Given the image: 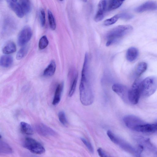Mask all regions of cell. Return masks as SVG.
<instances>
[{
	"label": "cell",
	"mask_w": 157,
	"mask_h": 157,
	"mask_svg": "<svg viewBox=\"0 0 157 157\" xmlns=\"http://www.w3.org/2000/svg\"><path fill=\"white\" fill-rule=\"evenodd\" d=\"M13 61V57L8 55L2 56L0 58V64L3 67L7 68L12 64Z\"/></svg>",
	"instance_id": "obj_18"
},
{
	"label": "cell",
	"mask_w": 157,
	"mask_h": 157,
	"mask_svg": "<svg viewBox=\"0 0 157 157\" xmlns=\"http://www.w3.org/2000/svg\"><path fill=\"white\" fill-rule=\"evenodd\" d=\"M97 152L99 155L101 157H108L109 156L106 152L101 148L97 149Z\"/></svg>",
	"instance_id": "obj_33"
},
{
	"label": "cell",
	"mask_w": 157,
	"mask_h": 157,
	"mask_svg": "<svg viewBox=\"0 0 157 157\" xmlns=\"http://www.w3.org/2000/svg\"><path fill=\"white\" fill-rule=\"evenodd\" d=\"M106 6V0H100L98 4V11L94 18L96 22H99L103 19Z\"/></svg>",
	"instance_id": "obj_12"
},
{
	"label": "cell",
	"mask_w": 157,
	"mask_h": 157,
	"mask_svg": "<svg viewBox=\"0 0 157 157\" xmlns=\"http://www.w3.org/2000/svg\"><path fill=\"white\" fill-rule=\"evenodd\" d=\"M11 147L6 142L0 139V154H9L13 152Z\"/></svg>",
	"instance_id": "obj_19"
},
{
	"label": "cell",
	"mask_w": 157,
	"mask_h": 157,
	"mask_svg": "<svg viewBox=\"0 0 157 157\" xmlns=\"http://www.w3.org/2000/svg\"><path fill=\"white\" fill-rule=\"evenodd\" d=\"M60 0V1H63V0Z\"/></svg>",
	"instance_id": "obj_37"
},
{
	"label": "cell",
	"mask_w": 157,
	"mask_h": 157,
	"mask_svg": "<svg viewBox=\"0 0 157 157\" xmlns=\"http://www.w3.org/2000/svg\"><path fill=\"white\" fill-rule=\"evenodd\" d=\"M48 40L46 36H42L40 39L39 42V48L40 50L45 48L48 44Z\"/></svg>",
	"instance_id": "obj_28"
},
{
	"label": "cell",
	"mask_w": 157,
	"mask_h": 157,
	"mask_svg": "<svg viewBox=\"0 0 157 157\" xmlns=\"http://www.w3.org/2000/svg\"><path fill=\"white\" fill-rule=\"evenodd\" d=\"M123 121L125 125L129 128L134 130L138 126L145 122L140 118L134 115H128L125 116Z\"/></svg>",
	"instance_id": "obj_7"
},
{
	"label": "cell",
	"mask_w": 157,
	"mask_h": 157,
	"mask_svg": "<svg viewBox=\"0 0 157 157\" xmlns=\"http://www.w3.org/2000/svg\"><path fill=\"white\" fill-rule=\"evenodd\" d=\"M157 9V3L154 1H149L146 2L136 8V11L138 13Z\"/></svg>",
	"instance_id": "obj_13"
},
{
	"label": "cell",
	"mask_w": 157,
	"mask_h": 157,
	"mask_svg": "<svg viewBox=\"0 0 157 157\" xmlns=\"http://www.w3.org/2000/svg\"><path fill=\"white\" fill-rule=\"evenodd\" d=\"M112 89L124 101L126 102L128 101V90L126 86L121 84L116 83L112 86Z\"/></svg>",
	"instance_id": "obj_10"
},
{
	"label": "cell",
	"mask_w": 157,
	"mask_h": 157,
	"mask_svg": "<svg viewBox=\"0 0 157 157\" xmlns=\"http://www.w3.org/2000/svg\"><path fill=\"white\" fill-rule=\"evenodd\" d=\"M23 146L32 153L40 155L45 152L44 146L36 140L30 137L25 139L23 143Z\"/></svg>",
	"instance_id": "obj_5"
},
{
	"label": "cell",
	"mask_w": 157,
	"mask_h": 157,
	"mask_svg": "<svg viewBox=\"0 0 157 157\" xmlns=\"http://www.w3.org/2000/svg\"><path fill=\"white\" fill-rule=\"evenodd\" d=\"M2 52L6 54H9L14 53L16 50L15 44L12 41L7 43L2 49Z\"/></svg>",
	"instance_id": "obj_20"
},
{
	"label": "cell",
	"mask_w": 157,
	"mask_h": 157,
	"mask_svg": "<svg viewBox=\"0 0 157 157\" xmlns=\"http://www.w3.org/2000/svg\"><path fill=\"white\" fill-rule=\"evenodd\" d=\"M78 74H77L75 76L72 82L68 94L70 97L72 96L75 92L78 79Z\"/></svg>",
	"instance_id": "obj_29"
},
{
	"label": "cell",
	"mask_w": 157,
	"mask_h": 157,
	"mask_svg": "<svg viewBox=\"0 0 157 157\" xmlns=\"http://www.w3.org/2000/svg\"><path fill=\"white\" fill-rule=\"evenodd\" d=\"M134 131L140 132L150 133L157 132V123H144L137 127Z\"/></svg>",
	"instance_id": "obj_11"
},
{
	"label": "cell",
	"mask_w": 157,
	"mask_h": 157,
	"mask_svg": "<svg viewBox=\"0 0 157 157\" xmlns=\"http://www.w3.org/2000/svg\"><path fill=\"white\" fill-rule=\"evenodd\" d=\"M28 51V47L27 46H23L17 52L16 58L19 60L23 58L27 54Z\"/></svg>",
	"instance_id": "obj_25"
},
{
	"label": "cell",
	"mask_w": 157,
	"mask_h": 157,
	"mask_svg": "<svg viewBox=\"0 0 157 157\" xmlns=\"http://www.w3.org/2000/svg\"><path fill=\"white\" fill-rule=\"evenodd\" d=\"M40 18L41 25L44 26L45 23V14L44 9H41L40 11Z\"/></svg>",
	"instance_id": "obj_32"
},
{
	"label": "cell",
	"mask_w": 157,
	"mask_h": 157,
	"mask_svg": "<svg viewBox=\"0 0 157 157\" xmlns=\"http://www.w3.org/2000/svg\"><path fill=\"white\" fill-rule=\"evenodd\" d=\"M58 117L61 123L66 126L67 125L68 122L64 112L63 111H60L58 113Z\"/></svg>",
	"instance_id": "obj_30"
},
{
	"label": "cell",
	"mask_w": 157,
	"mask_h": 157,
	"mask_svg": "<svg viewBox=\"0 0 157 157\" xmlns=\"http://www.w3.org/2000/svg\"><path fill=\"white\" fill-rule=\"evenodd\" d=\"M63 87V83L59 84L57 86L52 102L53 105H56L61 100V95Z\"/></svg>",
	"instance_id": "obj_16"
},
{
	"label": "cell",
	"mask_w": 157,
	"mask_h": 157,
	"mask_svg": "<svg viewBox=\"0 0 157 157\" xmlns=\"http://www.w3.org/2000/svg\"><path fill=\"white\" fill-rule=\"evenodd\" d=\"M82 0V1H83V2H87V0Z\"/></svg>",
	"instance_id": "obj_35"
},
{
	"label": "cell",
	"mask_w": 157,
	"mask_h": 157,
	"mask_svg": "<svg viewBox=\"0 0 157 157\" xmlns=\"http://www.w3.org/2000/svg\"><path fill=\"white\" fill-rule=\"evenodd\" d=\"M19 3L21 6L25 14H27L30 11L31 5L29 0H19Z\"/></svg>",
	"instance_id": "obj_23"
},
{
	"label": "cell",
	"mask_w": 157,
	"mask_h": 157,
	"mask_svg": "<svg viewBox=\"0 0 157 157\" xmlns=\"http://www.w3.org/2000/svg\"><path fill=\"white\" fill-rule=\"evenodd\" d=\"M80 139L82 141L88 150L91 153H93L94 152V149L90 142L83 138L82 137Z\"/></svg>",
	"instance_id": "obj_31"
},
{
	"label": "cell",
	"mask_w": 157,
	"mask_h": 157,
	"mask_svg": "<svg viewBox=\"0 0 157 157\" xmlns=\"http://www.w3.org/2000/svg\"><path fill=\"white\" fill-rule=\"evenodd\" d=\"M56 65L55 61H52L44 70L43 75L46 77H51L54 75L56 71Z\"/></svg>",
	"instance_id": "obj_17"
},
{
	"label": "cell",
	"mask_w": 157,
	"mask_h": 157,
	"mask_svg": "<svg viewBox=\"0 0 157 157\" xmlns=\"http://www.w3.org/2000/svg\"><path fill=\"white\" fill-rule=\"evenodd\" d=\"M141 82L138 79H136L133 83L131 88L128 90V101L134 105L138 103L141 95L140 88Z\"/></svg>",
	"instance_id": "obj_6"
},
{
	"label": "cell",
	"mask_w": 157,
	"mask_h": 157,
	"mask_svg": "<svg viewBox=\"0 0 157 157\" xmlns=\"http://www.w3.org/2000/svg\"><path fill=\"white\" fill-rule=\"evenodd\" d=\"M120 18V14H116L111 17L105 20L103 22L105 26H109L115 23L118 19Z\"/></svg>",
	"instance_id": "obj_27"
},
{
	"label": "cell",
	"mask_w": 157,
	"mask_h": 157,
	"mask_svg": "<svg viewBox=\"0 0 157 157\" xmlns=\"http://www.w3.org/2000/svg\"><path fill=\"white\" fill-rule=\"evenodd\" d=\"M89 82L88 74L82 73L79 88L80 99L82 104L85 106L91 105L94 100V95Z\"/></svg>",
	"instance_id": "obj_1"
},
{
	"label": "cell",
	"mask_w": 157,
	"mask_h": 157,
	"mask_svg": "<svg viewBox=\"0 0 157 157\" xmlns=\"http://www.w3.org/2000/svg\"><path fill=\"white\" fill-rule=\"evenodd\" d=\"M32 36V31L30 27L26 26L20 32L18 37V43L19 45H25L30 40Z\"/></svg>",
	"instance_id": "obj_9"
},
{
	"label": "cell",
	"mask_w": 157,
	"mask_h": 157,
	"mask_svg": "<svg viewBox=\"0 0 157 157\" xmlns=\"http://www.w3.org/2000/svg\"><path fill=\"white\" fill-rule=\"evenodd\" d=\"M139 55L138 49L134 47H131L127 50L126 53V58L127 60L130 62L135 61Z\"/></svg>",
	"instance_id": "obj_15"
},
{
	"label": "cell",
	"mask_w": 157,
	"mask_h": 157,
	"mask_svg": "<svg viewBox=\"0 0 157 157\" xmlns=\"http://www.w3.org/2000/svg\"><path fill=\"white\" fill-rule=\"evenodd\" d=\"M120 18L125 19H129L132 18L133 16L127 13H122L120 14Z\"/></svg>",
	"instance_id": "obj_34"
},
{
	"label": "cell",
	"mask_w": 157,
	"mask_h": 157,
	"mask_svg": "<svg viewBox=\"0 0 157 157\" xmlns=\"http://www.w3.org/2000/svg\"><path fill=\"white\" fill-rule=\"evenodd\" d=\"M123 2L122 0H110L109 4L108 9L109 10L116 9L119 7Z\"/></svg>",
	"instance_id": "obj_24"
},
{
	"label": "cell",
	"mask_w": 157,
	"mask_h": 157,
	"mask_svg": "<svg viewBox=\"0 0 157 157\" xmlns=\"http://www.w3.org/2000/svg\"><path fill=\"white\" fill-rule=\"evenodd\" d=\"M34 127L36 132L43 136H54L57 135V133L55 131L43 123L37 124L35 125Z\"/></svg>",
	"instance_id": "obj_8"
},
{
	"label": "cell",
	"mask_w": 157,
	"mask_h": 157,
	"mask_svg": "<svg viewBox=\"0 0 157 157\" xmlns=\"http://www.w3.org/2000/svg\"><path fill=\"white\" fill-rule=\"evenodd\" d=\"M107 134L111 140L118 145L121 148L130 154L136 155V148L115 134L110 130L107 131Z\"/></svg>",
	"instance_id": "obj_4"
},
{
	"label": "cell",
	"mask_w": 157,
	"mask_h": 157,
	"mask_svg": "<svg viewBox=\"0 0 157 157\" xmlns=\"http://www.w3.org/2000/svg\"><path fill=\"white\" fill-rule=\"evenodd\" d=\"M48 17L50 27L52 30H54L56 27V21L52 13L49 10H48Z\"/></svg>",
	"instance_id": "obj_26"
},
{
	"label": "cell",
	"mask_w": 157,
	"mask_h": 157,
	"mask_svg": "<svg viewBox=\"0 0 157 157\" xmlns=\"http://www.w3.org/2000/svg\"><path fill=\"white\" fill-rule=\"evenodd\" d=\"M20 127L22 131L24 133L31 135L33 133V130L31 126L28 123L22 121L20 123Z\"/></svg>",
	"instance_id": "obj_21"
},
{
	"label": "cell",
	"mask_w": 157,
	"mask_h": 157,
	"mask_svg": "<svg viewBox=\"0 0 157 157\" xmlns=\"http://www.w3.org/2000/svg\"><path fill=\"white\" fill-rule=\"evenodd\" d=\"M13 1H14V2H17V0H11Z\"/></svg>",
	"instance_id": "obj_36"
},
{
	"label": "cell",
	"mask_w": 157,
	"mask_h": 157,
	"mask_svg": "<svg viewBox=\"0 0 157 157\" xmlns=\"http://www.w3.org/2000/svg\"><path fill=\"white\" fill-rule=\"evenodd\" d=\"M132 29V26L129 25H120L113 28L106 35V46H109L117 43Z\"/></svg>",
	"instance_id": "obj_2"
},
{
	"label": "cell",
	"mask_w": 157,
	"mask_h": 157,
	"mask_svg": "<svg viewBox=\"0 0 157 157\" xmlns=\"http://www.w3.org/2000/svg\"><path fill=\"white\" fill-rule=\"evenodd\" d=\"M141 95L148 97L152 95L157 90V77L151 76L146 77L141 82Z\"/></svg>",
	"instance_id": "obj_3"
},
{
	"label": "cell",
	"mask_w": 157,
	"mask_h": 157,
	"mask_svg": "<svg viewBox=\"0 0 157 157\" xmlns=\"http://www.w3.org/2000/svg\"><path fill=\"white\" fill-rule=\"evenodd\" d=\"M147 63L145 62H141L137 65L135 71V74L137 77H139L147 70Z\"/></svg>",
	"instance_id": "obj_22"
},
{
	"label": "cell",
	"mask_w": 157,
	"mask_h": 157,
	"mask_svg": "<svg viewBox=\"0 0 157 157\" xmlns=\"http://www.w3.org/2000/svg\"><path fill=\"white\" fill-rule=\"evenodd\" d=\"M8 5L16 15L20 18H22L25 13L19 2L11 0H7Z\"/></svg>",
	"instance_id": "obj_14"
}]
</instances>
